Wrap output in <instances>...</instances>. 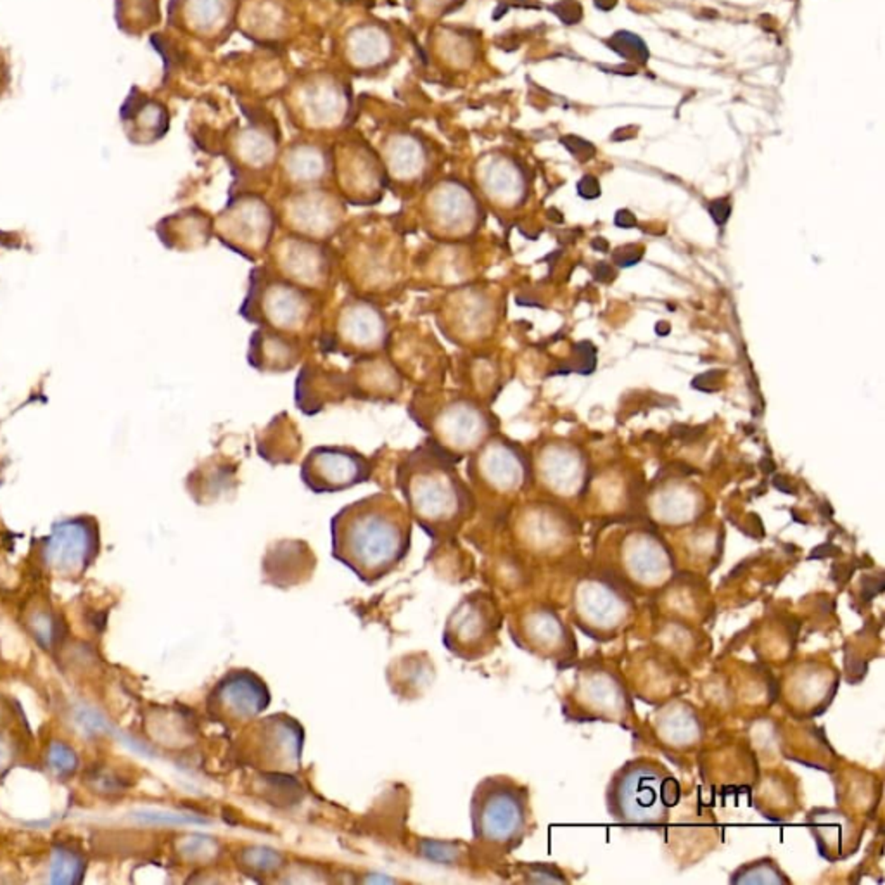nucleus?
<instances>
[{
  "mask_svg": "<svg viewBox=\"0 0 885 885\" xmlns=\"http://www.w3.org/2000/svg\"><path fill=\"white\" fill-rule=\"evenodd\" d=\"M412 517L390 493H373L330 519L332 557L365 585L390 576L412 545Z\"/></svg>",
  "mask_w": 885,
  "mask_h": 885,
  "instance_id": "obj_1",
  "label": "nucleus"
},
{
  "mask_svg": "<svg viewBox=\"0 0 885 885\" xmlns=\"http://www.w3.org/2000/svg\"><path fill=\"white\" fill-rule=\"evenodd\" d=\"M396 486L413 522L434 541L453 538L473 515V492L456 473V462L428 438L398 464Z\"/></svg>",
  "mask_w": 885,
  "mask_h": 885,
  "instance_id": "obj_2",
  "label": "nucleus"
},
{
  "mask_svg": "<svg viewBox=\"0 0 885 885\" xmlns=\"http://www.w3.org/2000/svg\"><path fill=\"white\" fill-rule=\"evenodd\" d=\"M678 799L679 785L671 771L650 758L630 760L619 766L605 788L609 816L626 828L664 826Z\"/></svg>",
  "mask_w": 885,
  "mask_h": 885,
  "instance_id": "obj_3",
  "label": "nucleus"
},
{
  "mask_svg": "<svg viewBox=\"0 0 885 885\" xmlns=\"http://www.w3.org/2000/svg\"><path fill=\"white\" fill-rule=\"evenodd\" d=\"M474 841L494 853H511L522 844L531 826L528 787L505 775L477 783L471 799Z\"/></svg>",
  "mask_w": 885,
  "mask_h": 885,
  "instance_id": "obj_4",
  "label": "nucleus"
},
{
  "mask_svg": "<svg viewBox=\"0 0 885 885\" xmlns=\"http://www.w3.org/2000/svg\"><path fill=\"white\" fill-rule=\"evenodd\" d=\"M239 313L258 327L300 337L313 326L318 301L313 290L289 282L273 270L258 267L249 275L246 298Z\"/></svg>",
  "mask_w": 885,
  "mask_h": 885,
  "instance_id": "obj_5",
  "label": "nucleus"
},
{
  "mask_svg": "<svg viewBox=\"0 0 885 885\" xmlns=\"http://www.w3.org/2000/svg\"><path fill=\"white\" fill-rule=\"evenodd\" d=\"M631 592L613 575L595 573L577 579L571 616L590 639L609 641L622 633L635 618Z\"/></svg>",
  "mask_w": 885,
  "mask_h": 885,
  "instance_id": "obj_6",
  "label": "nucleus"
},
{
  "mask_svg": "<svg viewBox=\"0 0 885 885\" xmlns=\"http://www.w3.org/2000/svg\"><path fill=\"white\" fill-rule=\"evenodd\" d=\"M413 409L422 412L419 419L422 422L417 424L428 433V439L455 462L473 453L490 431V420L483 409L460 394H436L424 398Z\"/></svg>",
  "mask_w": 885,
  "mask_h": 885,
  "instance_id": "obj_7",
  "label": "nucleus"
},
{
  "mask_svg": "<svg viewBox=\"0 0 885 885\" xmlns=\"http://www.w3.org/2000/svg\"><path fill=\"white\" fill-rule=\"evenodd\" d=\"M237 749L247 766L277 775H294L300 771L303 754V728L286 714H273L251 721Z\"/></svg>",
  "mask_w": 885,
  "mask_h": 885,
  "instance_id": "obj_8",
  "label": "nucleus"
},
{
  "mask_svg": "<svg viewBox=\"0 0 885 885\" xmlns=\"http://www.w3.org/2000/svg\"><path fill=\"white\" fill-rule=\"evenodd\" d=\"M566 707V714L576 721L626 724L633 718L631 699L622 679L614 669L600 662H590L577 669Z\"/></svg>",
  "mask_w": 885,
  "mask_h": 885,
  "instance_id": "obj_9",
  "label": "nucleus"
},
{
  "mask_svg": "<svg viewBox=\"0 0 885 885\" xmlns=\"http://www.w3.org/2000/svg\"><path fill=\"white\" fill-rule=\"evenodd\" d=\"M500 628L502 613L494 598L474 592L462 598L447 619L443 643L460 659H481L493 650Z\"/></svg>",
  "mask_w": 885,
  "mask_h": 885,
  "instance_id": "obj_10",
  "label": "nucleus"
},
{
  "mask_svg": "<svg viewBox=\"0 0 885 885\" xmlns=\"http://www.w3.org/2000/svg\"><path fill=\"white\" fill-rule=\"evenodd\" d=\"M611 560L609 575L628 590L652 592L666 586L677 573V560L659 536L650 531H635L622 538Z\"/></svg>",
  "mask_w": 885,
  "mask_h": 885,
  "instance_id": "obj_11",
  "label": "nucleus"
},
{
  "mask_svg": "<svg viewBox=\"0 0 885 885\" xmlns=\"http://www.w3.org/2000/svg\"><path fill=\"white\" fill-rule=\"evenodd\" d=\"M388 341L390 322L386 313L362 298H350L337 309L326 337L327 350L362 358L384 350Z\"/></svg>",
  "mask_w": 885,
  "mask_h": 885,
  "instance_id": "obj_12",
  "label": "nucleus"
},
{
  "mask_svg": "<svg viewBox=\"0 0 885 885\" xmlns=\"http://www.w3.org/2000/svg\"><path fill=\"white\" fill-rule=\"evenodd\" d=\"M275 215L256 196H241L226 205L213 228L224 246L247 260H258L272 246Z\"/></svg>",
  "mask_w": 885,
  "mask_h": 885,
  "instance_id": "obj_13",
  "label": "nucleus"
},
{
  "mask_svg": "<svg viewBox=\"0 0 885 885\" xmlns=\"http://www.w3.org/2000/svg\"><path fill=\"white\" fill-rule=\"evenodd\" d=\"M479 205L460 182L447 180L434 187L422 207V226L443 243H458L479 226Z\"/></svg>",
  "mask_w": 885,
  "mask_h": 885,
  "instance_id": "obj_14",
  "label": "nucleus"
},
{
  "mask_svg": "<svg viewBox=\"0 0 885 885\" xmlns=\"http://www.w3.org/2000/svg\"><path fill=\"white\" fill-rule=\"evenodd\" d=\"M267 683L249 669H232L211 688L207 705L209 716L226 728L244 726L270 705Z\"/></svg>",
  "mask_w": 885,
  "mask_h": 885,
  "instance_id": "obj_15",
  "label": "nucleus"
},
{
  "mask_svg": "<svg viewBox=\"0 0 885 885\" xmlns=\"http://www.w3.org/2000/svg\"><path fill=\"white\" fill-rule=\"evenodd\" d=\"M373 466L348 447H315L301 464V481L313 493L346 492L371 479Z\"/></svg>",
  "mask_w": 885,
  "mask_h": 885,
  "instance_id": "obj_16",
  "label": "nucleus"
},
{
  "mask_svg": "<svg viewBox=\"0 0 885 885\" xmlns=\"http://www.w3.org/2000/svg\"><path fill=\"white\" fill-rule=\"evenodd\" d=\"M511 635L515 643L541 659H573L576 640L564 619L547 605H530L521 609L511 621Z\"/></svg>",
  "mask_w": 885,
  "mask_h": 885,
  "instance_id": "obj_17",
  "label": "nucleus"
},
{
  "mask_svg": "<svg viewBox=\"0 0 885 885\" xmlns=\"http://www.w3.org/2000/svg\"><path fill=\"white\" fill-rule=\"evenodd\" d=\"M268 251H272L273 272L289 282L313 292L329 284L332 258L324 243L288 234Z\"/></svg>",
  "mask_w": 885,
  "mask_h": 885,
  "instance_id": "obj_18",
  "label": "nucleus"
},
{
  "mask_svg": "<svg viewBox=\"0 0 885 885\" xmlns=\"http://www.w3.org/2000/svg\"><path fill=\"white\" fill-rule=\"evenodd\" d=\"M345 220V207L339 198L320 189L294 194L284 207V224L290 234L320 241L332 237Z\"/></svg>",
  "mask_w": 885,
  "mask_h": 885,
  "instance_id": "obj_19",
  "label": "nucleus"
},
{
  "mask_svg": "<svg viewBox=\"0 0 885 885\" xmlns=\"http://www.w3.org/2000/svg\"><path fill=\"white\" fill-rule=\"evenodd\" d=\"M96 533L85 521L73 519L54 526L45 543V560L64 576L80 575L96 556Z\"/></svg>",
  "mask_w": 885,
  "mask_h": 885,
  "instance_id": "obj_20",
  "label": "nucleus"
},
{
  "mask_svg": "<svg viewBox=\"0 0 885 885\" xmlns=\"http://www.w3.org/2000/svg\"><path fill=\"white\" fill-rule=\"evenodd\" d=\"M837 683V673L832 668L815 662L799 664L785 678L783 696L788 704L787 707L803 718L818 716L834 699Z\"/></svg>",
  "mask_w": 885,
  "mask_h": 885,
  "instance_id": "obj_21",
  "label": "nucleus"
},
{
  "mask_svg": "<svg viewBox=\"0 0 885 885\" xmlns=\"http://www.w3.org/2000/svg\"><path fill=\"white\" fill-rule=\"evenodd\" d=\"M806 826L816 843L820 856L828 862L851 858L863 839V826L841 809L816 807L807 813Z\"/></svg>",
  "mask_w": 885,
  "mask_h": 885,
  "instance_id": "obj_22",
  "label": "nucleus"
},
{
  "mask_svg": "<svg viewBox=\"0 0 885 885\" xmlns=\"http://www.w3.org/2000/svg\"><path fill=\"white\" fill-rule=\"evenodd\" d=\"M301 351L300 337L258 327L251 336L247 360L256 371L288 372L298 365Z\"/></svg>",
  "mask_w": 885,
  "mask_h": 885,
  "instance_id": "obj_23",
  "label": "nucleus"
},
{
  "mask_svg": "<svg viewBox=\"0 0 885 885\" xmlns=\"http://www.w3.org/2000/svg\"><path fill=\"white\" fill-rule=\"evenodd\" d=\"M469 474L498 493L515 492L524 481L521 460L503 445L486 447L471 462Z\"/></svg>",
  "mask_w": 885,
  "mask_h": 885,
  "instance_id": "obj_24",
  "label": "nucleus"
},
{
  "mask_svg": "<svg viewBox=\"0 0 885 885\" xmlns=\"http://www.w3.org/2000/svg\"><path fill=\"white\" fill-rule=\"evenodd\" d=\"M654 721L656 733L668 749L690 751L704 737V724L688 704H668L656 714Z\"/></svg>",
  "mask_w": 885,
  "mask_h": 885,
  "instance_id": "obj_25",
  "label": "nucleus"
},
{
  "mask_svg": "<svg viewBox=\"0 0 885 885\" xmlns=\"http://www.w3.org/2000/svg\"><path fill=\"white\" fill-rule=\"evenodd\" d=\"M339 180L346 198L355 205H371L383 198V175L371 156L358 152L343 163Z\"/></svg>",
  "mask_w": 885,
  "mask_h": 885,
  "instance_id": "obj_26",
  "label": "nucleus"
},
{
  "mask_svg": "<svg viewBox=\"0 0 885 885\" xmlns=\"http://www.w3.org/2000/svg\"><path fill=\"white\" fill-rule=\"evenodd\" d=\"M386 166L396 182L412 184L424 175L428 156L424 147L415 139L398 137L392 139L386 149Z\"/></svg>",
  "mask_w": 885,
  "mask_h": 885,
  "instance_id": "obj_27",
  "label": "nucleus"
},
{
  "mask_svg": "<svg viewBox=\"0 0 885 885\" xmlns=\"http://www.w3.org/2000/svg\"><path fill=\"white\" fill-rule=\"evenodd\" d=\"M284 166L289 179L298 186H315L322 182L327 175V160L324 152L309 145H300L292 149Z\"/></svg>",
  "mask_w": 885,
  "mask_h": 885,
  "instance_id": "obj_28",
  "label": "nucleus"
},
{
  "mask_svg": "<svg viewBox=\"0 0 885 885\" xmlns=\"http://www.w3.org/2000/svg\"><path fill=\"white\" fill-rule=\"evenodd\" d=\"M307 111L313 124H332L343 113V96L332 85H315L307 94Z\"/></svg>",
  "mask_w": 885,
  "mask_h": 885,
  "instance_id": "obj_29",
  "label": "nucleus"
},
{
  "mask_svg": "<svg viewBox=\"0 0 885 885\" xmlns=\"http://www.w3.org/2000/svg\"><path fill=\"white\" fill-rule=\"evenodd\" d=\"M730 884L790 885V879L783 873L782 868L773 858L766 856V858H758V860H752L749 863L739 866L732 873Z\"/></svg>",
  "mask_w": 885,
  "mask_h": 885,
  "instance_id": "obj_30",
  "label": "nucleus"
},
{
  "mask_svg": "<svg viewBox=\"0 0 885 885\" xmlns=\"http://www.w3.org/2000/svg\"><path fill=\"white\" fill-rule=\"evenodd\" d=\"M83 870L85 863L80 853L64 845H58L54 849L49 866V879L52 884H78L82 880Z\"/></svg>",
  "mask_w": 885,
  "mask_h": 885,
  "instance_id": "obj_31",
  "label": "nucleus"
},
{
  "mask_svg": "<svg viewBox=\"0 0 885 885\" xmlns=\"http://www.w3.org/2000/svg\"><path fill=\"white\" fill-rule=\"evenodd\" d=\"M353 60L360 64H375L383 61L390 51L388 39L384 33L373 28H362L353 33L350 41Z\"/></svg>",
  "mask_w": 885,
  "mask_h": 885,
  "instance_id": "obj_32",
  "label": "nucleus"
},
{
  "mask_svg": "<svg viewBox=\"0 0 885 885\" xmlns=\"http://www.w3.org/2000/svg\"><path fill=\"white\" fill-rule=\"evenodd\" d=\"M26 628L45 650H51L58 637V621L47 605H35L28 611Z\"/></svg>",
  "mask_w": 885,
  "mask_h": 885,
  "instance_id": "obj_33",
  "label": "nucleus"
},
{
  "mask_svg": "<svg viewBox=\"0 0 885 885\" xmlns=\"http://www.w3.org/2000/svg\"><path fill=\"white\" fill-rule=\"evenodd\" d=\"M275 147L267 135L258 132H247L239 143V156L247 166L263 168L273 160Z\"/></svg>",
  "mask_w": 885,
  "mask_h": 885,
  "instance_id": "obj_34",
  "label": "nucleus"
},
{
  "mask_svg": "<svg viewBox=\"0 0 885 885\" xmlns=\"http://www.w3.org/2000/svg\"><path fill=\"white\" fill-rule=\"evenodd\" d=\"M45 760L49 768L58 775V777H71L77 768H78V756L71 745L66 742L52 741L47 747Z\"/></svg>",
  "mask_w": 885,
  "mask_h": 885,
  "instance_id": "obj_35",
  "label": "nucleus"
},
{
  "mask_svg": "<svg viewBox=\"0 0 885 885\" xmlns=\"http://www.w3.org/2000/svg\"><path fill=\"white\" fill-rule=\"evenodd\" d=\"M514 184L512 171L500 163L488 166L483 173V186L496 199H505L511 196L514 192Z\"/></svg>",
  "mask_w": 885,
  "mask_h": 885,
  "instance_id": "obj_36",
  "label": "nucleus"
},
{
  "mask_svg": "<svg viewBox=\"0 0 885 885\" xmlns=\"http://www.w3.org/2000/svg\"><path fill=\"white\" fill-rule=\"evenodd\" d=\"M616 52H618L621 58L624 60H630V61L647 62L649 60V51L645 47V43L641 41L640 37L633 35V33H628V32H618L614 33L609 41H607Z\"/></svg>",
  "mask_w": 885,
  "mask_h": 885,
  "instance_id": "obj_37",
  "label": "nucleus"
},
{
  "mask_svg": "<svg viewBox=\"0 0 885 885\" xmlns=\"http://www.w3.org/2000/svg\"><path fill=\"white\" fill-rule=\"evenodd\" d=\"M575 356L576 362H569L560 365L556 373H569V372H581V373H592L597 365V350L592 346V343H579L575 346Z\"/></svg>",
  "mask_w": 885,
  "mask_h": 885,
  "instance_id": "obj_38",
  "label": "nucleus"
},
{
  "mask_svg": "<svg viewBox=\"0 0 885 885\" xmlns=\"http://www.w3.org/2000/svg\"><path fill=\"white\" fill-rule=\"evenodd\" d=\"M88 785L101 796H116L124 790V782L118 773L111 770H97L90 775Z\"/></svg>",
  "mask_w": 885,
  "mask_h": 885,
  "instance_id": "obj_39",
  "label": "nucleus"
},
{
  "mask_svg": "<svg viewBox=\"0 0 885 885\" xmlns=\"http://www.w3.org/2000/svg\"><path fill=\"white\" fill-rule=\"evenodd\" d=\"M192 16L203 26L217 24L224 16V0H194Z\"/></svg>",
  "mask_w": 885,
  "mask_h": 885,
  "instance_id": "obj_40",
  "label": "nucleus"
},
{
  "mask_svg": "<svg viewBox=\"0 0 885 885\" xmlns=\"http://www.w3.org/2000/svg\"><path fill=\"white\" fill-rule=\"evenodd\" d=\"M77 721L90 733H106L113 730L111 723L92 707H80L77 713Z\"/></svg>",
  "mask_w": 885,
  "mask_h": 885,
  "instance_id": "obj_41",
  "label": "nucleus"
},
{
  "mask_svg": "<svg viewBox=\"0 0 885 885\" xmlns=\"http://www.w3.org/2000/svg\"><path fill=\"white\" fill-rule=\"evenodd\" d=\"M562 144L566 145V149L576 156L579 161H588L595 156V145L590 144L588 141L581 139V137H575V135H567L562 139Z\"/></svg>",
  "mask_w": 885,
  "mask_h": 885,
  "instance_id": "obj_42",
  "label": "nucleus"
},
{
  "mask_svg": "<svg viewBox=\"0 0 885 885\" xmlns=\"http://www.w3.org/2000/svg\"><path fill=\"white\" fill-rule=\"evenodd\" d=\"M552 11L566 24H576L583 18V7L576 0H562L552 7Z\"/></svg>",
  "mask_w": 885,
  "mask_h": 885,
  "instance_id": "obj_43",
  "label": "nucleus"
},
{
  "mask_svg": "<svg viewBox=\"0 0 885 885\" xmlns=\"http://www.w3.org/2000/svg\"><path fill=\"white\" fill-rule=\"evenodd\" d=\"M641 256H643V247L630 244V246L618 247L613 254V260L616 262L618 267L626 268L637 265Z\"/></svg>",
  "mask_w": 885,
  "mask_h": 885,
  "instance_id": "obj_44",
  "label": "nucleus"
},
{
  "mask_svg": "<svg viewBox=\"0 0 885 885\" xmlns=\"http://www.w3.org/2000/svg\"><path fill=\"white\" fill-rule=\"evenodd\" d=\"M709 213L713 217V220L718 224V226H724L730 218V213H732V205L728 203V199H716L713 203H709Z\"/></svg>",
  "mask_w": 885,
  "mask_h": 885,
  "instance_id": "obj_45",
  "label": "nucleus"
},
{
  "mask_svg": "<svg viewBox=\"0 0 885 885\" xmlns=\"http://www.w3.org/2000/svg\"><path fill=\"white\" fill-rule=\"evenodd\" d=\"M577 194L585 199H595L600 196V186H598V180L595 177L592 175H586L583 177L579 182H577Z\"/></svg>",
  "mask_w": 885,
  "mask_h": 885,
  "instance_id": "obj_46",
  "label": "nucleus"
},
{
  "mask_svg": "<svg viewBox=\"0 0 885 885\" xmlns=\"http://www.w3.org/2000/svg\"><path fill=\"white\" fill-rule=\"evenodd\" d=\"M594 275H595L598 282H611V281L616 279V272L613 270V267H609L607 263H604V262L595 265Z\"/></svg>",
  "mask_w": 885,
  "mask_h": 885,
  "instance_id": "obj_47",
  "label": "nucleus"
},
{
  "mask_svg": "<svg viewBox=\"0 0 885 885\" xmlns=\"http://www.w3.org/2000/svg\"><path fill=\"white\" fill-rule=\"evenodd\" d=\"M614 224L621 228H633V226H637V218L633 217L631 211L619 209L616 213V218H614Z\"/></svg>",
  "mask_w": 885,
  "mask_h": 885,
  "instance_id": "obj_48",
  "label": "nucleus"
},
{
  "mask_svg": "<svg viewBox=\"0 0 885 885\" xmlns=\"http://www.w3.org/2000/svg\"><path fill=\"white\" fill-rule=\"evenodd\" d=\"M594 2H595V5H597L598 9H602V11H609V9H613V7L616 5V2H618V0H594Z\"/></svg>",
  "mask_w": 885,
  "mask_h": 885,
  "instance_id": "obj_49",
  "label": "nucleus"
},
{
  "mask_svg": "<svg viewBox=\"0 0 885 885\" xmlns=\"http://www.w3.org/2000/svg\"><path fill=\"white\" fill-rule=\"evenodd\" d=\"M592 247H594V249H597V251H607V249H609V244H607V241H605V239L597 237V239H594V241H592Z\"/></svg>",
  "mask_w": 885,
  "mask_h": 885,
  "instance_id": "obj_50",
  "label": "nucleus"
},
{
  "mask_svg": "<svg viewBox=\"0 0 885 885\" xmlns=\"http://www.w3.org/2000/svg\"><path fill=\"white\" fill-rule=\"evenodd\" d=\"M669 330L671 329H669V324H668V322H659V324H658V327H656V332H658L659 336H666V334H669Z\"/></svg>",
  "mask_w": 885,
  "mask_h": 885,
  "instance_id": "obj_51",
  "label": "nucleus"
}]
</instances>
